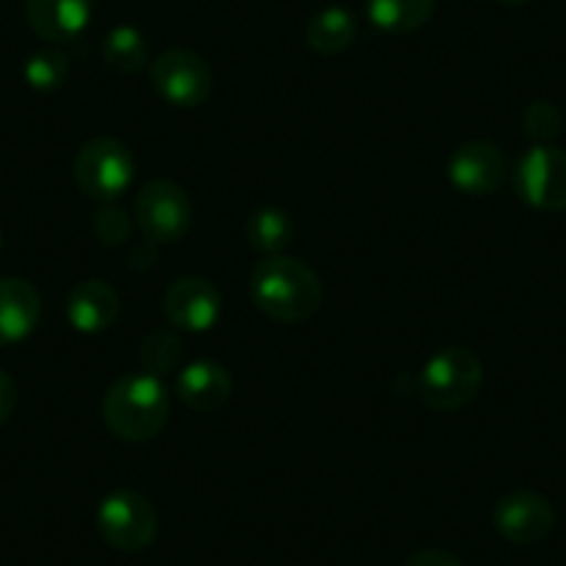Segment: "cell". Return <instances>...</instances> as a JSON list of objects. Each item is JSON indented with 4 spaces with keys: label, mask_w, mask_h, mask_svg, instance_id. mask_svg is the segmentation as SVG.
Instances as JSON below:
<instances>
[{
    "label": "cell",
    "mask_w": 566,
    "mask_h": 566,
    "mask_svg": "<svg viewBox=\"0 0 566 566\" xmlns=\"http://www.w3.org/2000/svg\"><path fill=\"white\" fill-rule=\"evenodd\" d=\"M150 78H154L156 92L178 108L203 106L214 86L209 64L198 53L184 51V48L161 53L150 67Z\"/></svg>",
    "instance_id": "8"
},
{
    "label": "cell",
    "mask_w": 566,
    "mask_h": 566,
    "mask_svg": "<svg viewBox=\"0 0 566 566\" xmlns=\"http://www.w3.org/2000/svg\"><path fill=\"white\" fill-rule=\"evenodd\" d=\"M103 62L114 73H139L148 67V42L134 25H114L103 40Z\"/></svg>",
    "instance_id": "19"
},
{
    "label": "cell",
    "mask_w": 566,
    "mask_h": 566,
    "mask_svg": "<svg viewBox=\"0 0 566 566\" xmlns=\"http://www.w3.org/2000/svg\"><path fill=\"white\" fill-rule=\"evenodd\" d=\"M356 18L342 7L319 9L306 25V42L314 53L319 56H336V53L347 51L356 40Z\"/></svg>",
    "instance_id": "17"
},
{
    "label": "cell",
    "mask_w": 566,
    "mask_h": 566,
    "mask_svg": "<svg viewBox=\"0 0 566 566\" xmlns=\"http://www.w3.org/2000/svg\"><path fill=\"white\" fill-rule=\"evenodd\" d=\"M233 378L220 361L200 358L187 364L176 378V395L195 411H217L231 400Z\"/></svg>",
    "instance_id": "14"
},
{
    "label": "cell",
    "mask_w": 566,
    "mask_h": 566,
    "mask_svg": "<svg viewBox=\"0 0 566 566\" xmlns=\"http://www.w3.org/2000/svg\"><path fill=\"white\" fill-rule=\"evenodd\" d=\"M481 386V358L470 347H444L419 373L417 397L433 411H459L475 400Z\"/></svg>",
    "instance_id": "3"
},
{
    "label": "cell",
    "mask_w": 566,
    "mask_h": 566,
    "mask_svg": "<svg viewBox=\"0 0 566 566\" xmlns=\"http://www.w3.org/2000/svg\"><path fill=\"white\" fill-rule=\"evenodd\" d=\"M42 317V297L23 277H0V347L18 345L34 334Z\"/></svg>",
    "instance_id": "13"
},
{
    "label": "cell",
    "mask_w": 566,
    "mask_h": 566,
    "mask_svg": "<svg viewBox=\"0 0 566 566\" xmlns=\"http://www.w3.org/2000/svg\"><path fill=\"white\" fill-rule=\"evenodd\" d=\"M250 295L266 317L277 323H303L323 306L317 272L292 255H270L250 275Z\"/></svg>",
    "instance_id": "1"
},
{
    "label": "cell",
    "mask_w": 566,
    "mask_h": 566,
    "mask_svg": "<svg viewBox=\"0 0 566 566\" xmlns=\"http://www.w3.org/2000/svg\"><path fill=\"white\" fill-rule=\"evenodd\" d=\"M97 531L103 542L112 544L123 553H139L148 544H154L156 531H159V516H156L154 503L142 497L139 492H119L106 494L97 505Z\"/></svg>",
    "instance_id": "5"
},
{
    "label": "cell",
    "mask_w": 566,
    "mask_h": 566,
    "mask_svg": "<svg viewBox=\"0 0 566 566\" xmlns=\"http://www.w3.org/2000/svg\"><path fill=\"white\" fill-rule=\"evenodd\" d=\"M136 226L154 244H170L187 237L192 228V200L178 184L150 181L136 195Z\"/></svg>",
    "instance_id": "6"
},
{
    "label": "cell",
    "mask_w": 566,
    "mask_h": 566,
    "mask_svg": "<svg viewBox=\"0 0 566 566\" xmlns=\"http://www.w3.org/2000/svg\"><path fill=\"white\" fill-rule=\"evenodd\" d=\"M437 12V0H367V18L380 34L402 36L422 29Z\"/></svg>",
    "instance_id": "16"
},
{
    "label": "cell",
    "mask_w": 566,
    "mask_h": 566,
    "mask_svg": "<svg viewBox=\"0 0 566 566\" xmlns=\"http://www.w3.org/2000/svg\"><path fill=\"white\" fill-rule=\"evenodd\" d=\"M25 84L36 92H56L67 84L70 59L56 48H42L25 59Z\"/></svg>",
    "instance_id": "20"
},
{
    "label": "cell",
    "mask_w": 566,
    "mask_h": 566,
    "mask_svg": "<svg viewBox=\"0 0 566 566\" xmlns=\"http://www.w3.org/2000/svg\"><path fill=\"white\" fill-rule=\"evenodd\" d=\"M505 172L509 165L503 150L489 139H470L459 145L448 165L450 184L470 198H486L497 192L500 184L505 181Z\"/></svg>",
    "instance_id": "10"
},
{
    "label": "cell",
    "mask_w": 566,
    "mask_h": 566,
    "mask_svg": "<svg viewBox=\"0 0 566 566\" xmlns=\"http://www.w3.org/2000/svg\"><path fill=\"white\" fill-rule=\"evenodd\" d=\"M14 406H18V384L12 380V375L0 369V424L9 422Z\"/></svg>",
    "instance_id": "25"
},
{
    "label": "cell",
    "mask_w": 566,
    "mask_h": 566,
    "mask_svg": "<svg viewBox=\"0 0 566 566\" xmlns=\"http://www.w3.org/2000/svg\"><path fill=\"white\" fill-rule=\"evenodd\" d=\"M244 237H248L250 248L259 250V253L281 255V250L290 248L292 239H295V222L283 209L264 206V209H255L248 217Z\"/></svg>",
    "instance_id": "18"
},
{
    "label": "cell",
    "mask_w": 566,
    "mask_h": 566,
    "mask_svg": "<svg viewBox=\"0 0 566 566\" xmlns=\"http://www.w3.org/2000/svg\"><path fill=\"white\" fill-rule=\"evenodd\" d=\"M402 566H464V560L448 549H419Z\"/></svg>",
    "instance_id": "24"
},
{
    "label": "cell",
    "mask_w": 566,
    "mask_h": 566,
    "mask_svg": "<svg viewBox=\"0 0 566 566\" xmlns=\"http://www.w3.org/2000/svg\"><path fill=\"white\" fill-rule=\"evenodd\" d=\"M81 195L97 203H112L134 181V156L114 136H97L81 145L73 165Z\"/></svg>",
    "instance_id": "4"
},
{
    "label": "cell",
    "mask_w": 566,
    "mask_h": 566,
    "mask_svg": "<svg viewBox=\"0 0 566 566\" xmlns=\"http://www.w3.org/2000/svg\"><path fill=\"white\" fill-rule=\"evenodd\" d=\"M514 187L516 195L533 209H566V150L533 145L516 165Z\"/></svg>",
    "instance_id": "7"
},
{
    "label": "cell",
    "mask_w": 566,
    "mask_h": 566,
    "mask_svg": "<svg viewBox=\"0 0 566 566\" xmlns=\"http://www.w3.org/2000/svg\"><path fill=\"white\" fill-rule=\"evenodd\" d=\"M119 317V297L106 281L75 283L73 292L67 295V319L81 334H103L112 328Z\"/></svg>",
    "instance_id": "15"
},
{
    "label": "cell",
    "mask_w": 566,
    "mask_h": 566,
    "mask_svg": "<svg viewBox=\"0 0 566 566\" xmlns=\"http://www.w3.org/2000/svg\"><path fill=\"white\" fill-rule=\"evenodd\" d=\"M494 527L500 536L520 547L544 542L555 527V511L538 492H511L494 505Z\"/></svg>",
    "instance_id": "9"
},
{
    "label": "cell",
    "mask_w": 566,
    "mask_h": 566,
    "mask_svg": "<svg viewBox=\"0 0 566 566\" xmlns=\"http://www.w3.org/2000/svg\"><path fill=\"white\" fill-rule=\"evenodd\" d=\"M184 356L181 339H178L172 331H154L142 339L139 347V358H142V369L150 375H165L178 369Z\"/></svg>",
    "instance_id": "21"
},
{
    "label": "cell",
    "mask_w": 566,
    "mask_h": 566,
    "mask_svg": "<svg viewBox=\"0 0 566 566\" xmlns=\"http://www.w3.org/2000/svg\"><path fill=\"white\" fill-rule=\"evenodd\" d=\"M95 233L103 244H125L130 239V220L119 206H103L95 214Z\"/></svg>",
    "instance_id": "23"
},
{
    "label": "cell",
    "mask_w": 566,
    "mask_h": 566,
    "mask_svg": "<svg viewBox=\"0 0 566 566\" xmlns=\"http://www.w3.org/2000/svg\"><path fill=\"white\" fill-rule=\"evenodd\" d=\"M25 20L45 42H73L92 20V0H25Z\"/></svg>",
    "instance_id": "12"
},
{
    "label": "cell",
    "mask_w": 566,
    "mask_h": 566,
    "mask_svg": "<svg viewBox=\"0 0 566 566\" xmlns=\"http://www.w3.org/2000/svg\"><path fill=\"white\" fill-rule=\"evenodd\" d=\"M497 3H503V7H525L531 0H497Z\"/></svg>",
    "instance_id": "26"
},
{
    "label": "cell",
    "mask_w": 566,
    "mask_h": 566,
    "mask_svg": "<svg viewBox=\"0 0 566 566\" xmlns=\"http://www.w3.org/2000/svg\"><path fill=\"white\" fill-rule=\"evenodd\" d=\"M167 417H170V391L159 375L145 369L117 378L103 397V422L123 442H150L161 433Z\"/></svg>",
    "instance_id": "2"
},
{
    "label": "cell",
    "mask_w": 566,
    "mask_h": 566,
    "mask_svg": "<svg viewBox=\"0 0 566 566\" xmlns=\"http://www.w3.org/2000/svg\"><path fill=\"white\" fill-rule=\"evenodd\" d=\"M0 248H3V233H0Z\"/></svg>",
    "instance_id": "27"
},
{
    "label": "cell",
    "mask_w": 566,
    "mask_h": 566,
    "mask_svg": "<svg viewBox=\"0 0 566 566\" xmlns=\"http://www.w3.org/2000/svg\"><path fill=\"white\" fill-rule=\"evenodd\" d=\"M222 312V295L206 277H181L165 292V314L178 331L206 334L217 325Z\"/></svg>",
    "instance_id": "11"
},
{
    "label": "cell",
    "mask_w": 566,
    "mask_h": 566,
    "mask_svg": "<svg viewBox=\"0 0 566 566\" xmlns=\"http://www.w3.org/2000/svg\"><path fill=\"white\" fill-rule=\"evenodd\" d=\"M560 125H564V114L558 112V106L549 101H536L533 106H527L525 112V134L531 136L536 145H547L549 139L560 134Z\"/></svg>",
    "instance_id": "22"
}]
</instances>
